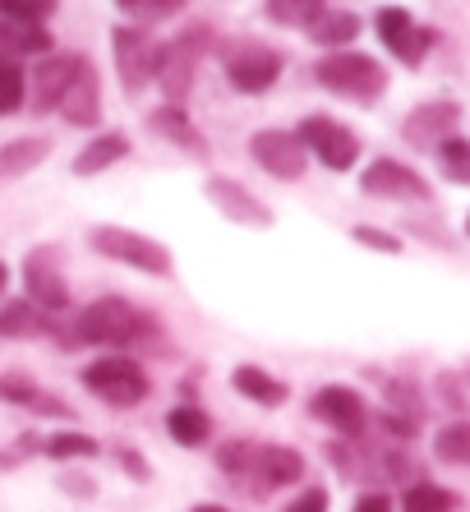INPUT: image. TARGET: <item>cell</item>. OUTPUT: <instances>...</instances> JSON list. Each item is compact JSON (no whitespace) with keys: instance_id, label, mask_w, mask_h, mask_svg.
Instances as JSON below:
<instances>
[{"instance_id":"1","label":"cell","mask_w":470,"mask_h":512,"mask_svg":"<svg viewBox=\"0 0 470 512\" xmlns=\"http://www.w3.org/2000/svg\"><path fill=\"white\" fill-rule=\"evenodd\" d=\"M217 47L208 24H185L171 42H162V70H157V84L166 93V107H185L189 88H194V74L208 60V51Z\"/></svg>"},{"instance_id":"2","label":"cell","mask_w":470,"mask_h":512,"mask_svg":"<svg viewBox=\"0 0 470 512\" xmlns=\"http://www.w3.org/2000/svg\"><path fill=\"white\" fill-rule=\"evenodd\" d=\"M314 79L328 88V93L365 102V107L388 93V70H383V60L365 56V51H328V56L314 65Z\"/></svg>"},{"instance_id":"3","label":"cell","mask_w":470,"mask_h":512,"mask_svg":"<svg viewBox=\"0 0 470 512\" xmlns=\"http://www.w3.org/2000/svg\"><path fill=\"white\" fill-rule=\"evenodd\" d=\"M143 333H148V319L120 296L93 300V305H83V314L74 319V342H93V346H130V342H139Z\"/></svg>"},{"instance_id":"4","label":"cell","mask_w":470,"mask_h":512,"mask_svg":"<svg viewBox=\"0 0 470 512\" xmlns=\"http://www.w3.org/2000/svg\"><path fill=\"white\" fill-rule=\"evenodd\" d=\"M83 388H88L93 397H102L106 406H116V411H130V406L148 402V393H153L148 374H143L139 360H130V356L93 360V365L83 370Z\"/></svg>"},{"instance_id":"5","label":"cell","mask_w":470,"mask_h":512,"mask_svg":"<svg viewBox=\"0 0 470 512\" xmlns=\"http://www.w3.org/2000/svg\"><path fill=\"white\" fill-rule=\"evenodd\" d=\"M88 245L106 259L125 263V268H139V273H153V277H171V250L162 240L143 236V231H130V227H93L88 231Z\"/></svg>"},{"instance_id":"6","label":"cell","mask_w":470,"mask_h":512,"mask_svg":"<svg viewBox=\"0 0 470 512\" xmlns=\"http://www.w3.org/2000/svg\"><path fill=\"white\" fill-rule=\"evenodd\" d=\"M111 47H116L120 88H125L130 97L143 93V88L157 79V70H162V42H157L148 28L120 24V28H111Z\"/></svg>"},{"instance_id":"7","label":"cell","mask_w":470,"mask_h":512,"mask_svg":"<svg viewBox=\"0 0 470 512\" xmlns=\"http://www.w3.org/2000/svg\"><path fill=\"white\" fill-rule=\"evenodd\" d=\"M282 65H286L282 51L268 47V42H254V37L231 42V47H226V60H222V70H226L235 93H268V88L282 79Z\"/></svg>"},{"instance_id":"8","label":"cell","mask_w":470,"mask_h":512,"mask_svg":"<svg viewBox=\"0 0 470 512\" xmlns=\"http://www.w3.org/2000/svg\"><path fill=\"white\" fill-rule=\"evenodd\" d=\"M295 134L328 171H351L360 162V134L351 125H341L337 116H305Z\"/></svg>"},{"instance_id":"9","label":"cell","mask_w":470,"mask_h":512,"mask_svg":"<svg viewBox=\"0 0 470 512\" xmlns=\"http://www.w3.org/2000/svg\"><path fill=\"white\" fill-rule=\"evenodd\" d=\"M83 60L88 56H79V51H51V56L37 60L33 88H28V111H33V116L60 111V102H65V93H70V84L79 79Z\"/></svg>"},{"instance_id":"10","label":"cell","mask_w":470,"mask_h":512,"mask_svg":"<svg viewBox=\"0 0 470 512\" xmlns=\"http://www.w3.org/2000/svg\"><path fill=\"white\" fill-rule=\"evenodd\" d=\"M461 125V107L452 97H434V102H420L411 116L401 120V139L420 148V153H438L447 139H457Z\"/></svg>"},{"instance_id":"11","label":"cell","mask_w":470,"mask_h":512,"mask_svg":"<svg viewBox=\"0 0 470 512\" xmlns=\"http://www.w3.org/2000/svg\"><path fill=\"white\" fill-rule=\"evenodd\" d=\"M374 28H378V37H383V47H388L401 65H411V70L424 60V51L438 42L434 28L415 24L411 10H397V5H383V10L374 14Z\"/></svg>"},{"instance_id":"12","label":"cell","mask_w":470,"mask_h":512,"mask_svg":"<svg viewBox=\"0 0 470 512\" xmlns=\"http://www.w3.org/2000/svg\"><path fill=\"white\" fill-rule=\"evenodd\" d=\"M249 157H254L268 176L300 180L305 176V162H309V148L300 143L295 130H259V134H249Z\"/></svg>"},{"instance_id":"13","label":"cell","mask_w":470,"mask_h":512,"mask_svg":"<svg viewBox=\"0 0 470 512\" xmlns=\"http://www.w3.org/2000/svg\"><path fill=\"white\" fill-rule=\"evenodd\" d=\"M360 190L374 194V199H415V203H429L434 190L420 171H411L406 162L397 157H374L369 171H360Z\"/></svg>"},{"instance_id":"14","label":"cell","mask_w":470,"mask_h":512,"mask_svg":"<svg viewBox=\"0 0 470 512\" xmlns=\"http://www.w3.org/2000/svg\"><path fill=\"white\" fill-rule=\"evenodd\" d=\"M24 282H28V300L37 310L47 314H60L70 305V286H65V273H60V250L42 245L24 259Z\"/></svg>"},{"instance_id":"15","label":"cell","mask_w":470,"mask_h":512,"mask_svg":"<svg viewBox=\"0 0 470 512\" xmlns=\"http://www.w3.org/2000/svg\"><path fill=\"white\" fill-rule=\"evenodd\" d=\"M309 411H314L318 420H328L337 434H346V439H360L365 434V402H360V393L355 388H346V383H328V388H318L314 402H309Z\"/></svg>"},{"instance_id":"16","label":"cell","mask_w":470,"mask_h":512,"mask_svg":"<svg viewBox=\"0 0 470 512\" xmlns=\"http://www.w3.org/2000/svg\"><path fill=\"white\" fill-rule=\"evenodd\" d=\"M203 194L212 199V208H222L231 222H240V227H272V208L259 199V194H249L240 180H226V176H212L208 185H203Z\"/></svg>"},{"instance_id":"17","label":"cell","mask_w":470,"mask_h":512,"mask_svg":"<svg viewBox=\"0 0 470 512\" xmlns=\"http://www.w3.org/2000/svg\"><path fill=\"white\" fill-rule=\"evenodd\" d=\"M60 116L70 120V125H79V130H93L97 120H102V84H97L93 60H83L79 79H74L65 102H60Z\"/></svg>"},{"instance_id":"18","label":"cell","mask_w":470,"mask_h":512,"mask_svg":"<svg viewBox=\"0 0 470 512\" xmlns=\"http://www.w3.org/2000/svg\"><path fill=\"white\" fill-rule=\"evenodd\" d=\"M47 24H19V19H0V56L24 60V56H51Z\"/></svg>"},{"instance_id":"19","label":"cell","mask_w":470,"mask_h":512,"mask_svg":"<svg viewBox=\"0 0 470 512\" xmlns=\"http://www.w3.org/2000/svg\"><path fill=\"white\" fill-rule=\"evenodd\" d=\"M42 333H51V319H47V310H37L28 296L0 305V337H5V342H24V337H42Z\"/></svg>"},{"instance_id":"20","label":"cell","mask_w":470,"mask_h":512,"mask_svg":"<svg viewBox=\"0 0 470 512\" xmlns=\"http://www.w3.org/2000/svg\"><path fill=\"white\" fill-rule=\"evenodd\" d=\"M309 33V42H318L323 51H346L360 37V14H351V10H323L314 19V24L305 28Z\"/></svg>"},{"instance_id":"21","label":"cell","mask_w":470,"mask_h":512,"mask_svg":"<svg viewBox=\"0 0 470 512\" xmlns=\"http://www.w3.org/2000/svg\"><path fill=\"white\" fill-rule=\"evenodd\" d=\"M254 471L268 489L277 485H295V480L305 476V457L295 453V448H282V443H272V448H259L254 453Z\"/></svg>"},{"instance_id":"22","label":"cell","mask_w":470,"mask_h":512,"mask_svg":"<svg viewBox=\"0 0 470 512\" xmlns=\"http://www.w3.org/2000/svg\"><path fill=\"white\" fill-rule=\"evenodd\" d=\"M153 130L162 134L166 143L185 148L189 157H203V153H208V143H203L199 125L189 120V111H185V107H162V111H153Z\"/></svg>"},{"instance_id":"23","label":"cell","mask_w":470,"mask_h":512,"mask_svg":"<svg viewBox=\"0 0 470 512\" xmlns=\"http://www.w3.org/2000/svg\"><path fill=\"white\" fill-rule=\"evenodd\" d=\"M120 157H130V139L120 130H111V134H97L88 148H83L79 157H74V176H97V171H106V167H116Z\"/></svg>"},{"instance_id":"24","label":"cell","mask_w":470,"mask_h":512,"mask_svg":"<svg viewBox=\"0 0 470 512\" xmlns=\"http://www.w3.org/2000/svg\"><path fill=\"white\" fill-rule=\"evenodd\" d=\"M51 143L47 139H10L0 148V180H19L47 162Z\"/></svg>"},{"instance_id":"25","label":"cell","mask_w":470,"mask_h":512,"mask_svg":"<svg viewBox=\"0 0 470 512\" xmlns=\"http://www.w3.org/2000/svg\"><path fill=\"white\" fill-rule=\"evenodd\" d=\"M235 393L249 397L254 406H282L286 402V383H277L268 370H259V365H240V370L231 374Z\"/></svg>"},{"instance_id":"26","label":"cell","mask_w":470,"mask_h":512,"mask_svg":"<svg viewBox=\"0 0 470 512\" xmlns=\"http://www.w3.org/2000/svg\"><path fill=\"white\" fill-rule=\"evenodd\" d=\"M166 434H171L180 448H199V443H208L212 420L203 416L199 406H176V411L166 416Z\"/></svg>"},{"instance_id":"27","label":"cell","mask_w":470,"mask_h":512,"mask_svg":"<svg viewBox=\"0 0 470 512\" xmlns=\"http://www.w3.org/2000/svg\"><path fill=\"white\" fill-rule=\"evenodd\" d=\"M28 107V79L24 65L10 56H0V116H14V111Z\"/></svg>"},{"instance_id":"28","label":"cell","mask_w":470,"mask_h":512,"mask_svg":"<svg viewBox=\"0 0 470 512\" xmlns=\"http://www.w3.org/2000/svg\"><path fill=\"white\" fill-rule=\"evenodd\" d=\"M323 10L328 0H268V19L282 28H309Z\"/></svg>"},{"instance_id":"29","label":"cell","mask_w":470,"mask_h":512,"mask_svg":"<svg viewBox=\"0 0 470 512\" xmlns=\"http://www.w3.org/2000/svg\"><path fill=\"white\" fill-rule=\"evenodd\" d=\"M434 453L452 466H470V420H452L434 434Z\"/></svg>"},{"instance_id":"30","label":"cell","mask_w":470,"mask_h":512,"mask_svg":"<svg viewBox=\"0 0 470 512\" xmlns=\"http://www.w3.org/2000/svg\"><path fill=\"white\" fill-rule=\"evenodd\" d=\"M457 508V494L443 485H411L406 489V499H401V512H452Z\"/></svg>"},{"instance_id":"31","label":"cell","mask_w":470,"mask_h":512,"mask_svg":"<svg viewBox=\"0 0 470 512\" xmlns=\"http://www.w3.org/2000/svg\"><path fill=\"white\" fill-rule=\"evenodd\" d=\"M47 453L56 457V462H70V457H97V439L74 434V429H60V434L47 439Z\"/></svg>"},{"instance_id":"32","label":"cell","mask_w":470,"mask_h":512,"mask_svg":"<svg viewBox=\"0 0 470 512\" xmlns=\"http://www.w3.org/2000/svg\"><path fill=\"white\" fill-rule=\"evenodd\" d=\"M438 162H443L447 180L470 185V139H447L443 148H438Z\"/></svg>"},{"instance_id":"33","label":"cell","mask_w":470,"mask_h":512,"mask_svg":"<svg viewBox=\"0 0 470 512\" xmlns=\"http://www.w3.org/2000/svg\"><path fill=\"white\" fill-rule=\"evenodd\" d=\"M56 14V0H0V19H19V24H47Z\"/></svg>"},{"instance_id":"34","label":"cell","mask_w":470,"mask_h":512,"mask_svg":"<svg viewBox=\"0 0 470 512\" xmlns=\"http://www.w3.org/2000/svg\"><path fill=\"white\" fill-rule=\"evenodd\" d=\"M42 393L33 379H24V374H10V379H0V397L14 406H33V397Z\"/></svg>"},{"instance_id":"35","label":"cell","mask_w":470,"mask_h":512,"mask_svg":"<svg viewBox=\"0 0 470 512\" xmlns=\"http://www.w3.org/2000/svg\"><path fill=\"white\" fill-rule=\"evenodd\" d=\"M351 236H355V245H369V250H378V254H401V240L392 236V231H378V227H355Z\"/></svg>"},{"instance_id":"36","label":"cell","mask_w":470,"mask_h":512,"mask_svg":"<svg viewBox=\"0 0 470 512\" xmlns=\"http://www.w3.org/2000/svg\"><path fill=\"white\" fill-rule=\"evenodd\" d=\"M254 453H259V448H249V443H231V448H222V471H254Z\"/></svg>"},{"instance_id":"37","label":"cell","mask_w":470,"mask_h":512,"mask_svg":"<svg viewBox=\"0 0 470 512\" xmlns=\"http://www.w3.org/2000/svg\"><path fill=\"white\" fill-rule=\"evenodd\" d=\"M189 0H143L139 5V19H148V24H157V19H171V14H180Z\"/></svg>"},{"instance_id":"38","label":"cell","mask_w":470,"mask_h":512,"mask_svg":"<svg viewBox=\"0 0 470 512\" xmlns=\"http://www.w3.org/2000/svg\"><path fill=\"white\" fill-rule=\"evenodd\" d=\"M286 512H328V489H323V485L305 489L295 503H286Z\"/></svg>"},{"instance_id":"39","label":"cell","mask_w":470,"mask_h":512,"mask_svg":"<svg viewBox=\"0 0 470 512\" xmlns=\"http://www.w3.org/2000/svg\"><path fill=\"white\" fill-rule=\"evenodd\" d=\"M351 512H392V499L388 494H360V503Z\"/></svg>"},{"instance_id":"40","label":"cell","mask_w":470,"mask_h":512,"mask_svg":"<svg viewBox=\"0 0 470 512\" xmlns=\"http://www.w3.org/2000/svg\"><path fill=\"white\" fill-rule=\"evenodd\" d=\"M120 462H125V471H130V476L148 480V462H143L139 453H130V448H120Z\"/></svg>"},{"instance_id":"41","label":"cell","mask_w":470,"mask_h":512,"mask_svg":"<svg viewBox=\"0 0 470 512\" xmlns=\"http://www.w3.org/2000/svg\"><path fill=\"white\" fill-rule=\"evenodd\" d=\"M116 5H120V10H130V14H139V5H143V0H116Z\"/></svg>"},{"instance_id":"42","label":"cell","mask_w":470,"mask_h":512,"mask_svg":"<svg viewBox=\"0 0 470 512\" xmlns=\"http://www.w3.org/2000/svg\"><path fill=\"white\" fill-rule=\"evenodd\" d=\"M5 286H10V268H5V263H0V291H5Z\"/></svg>"},{"instance_id":"43","label":"cell","mask_w":470,"mask_h":512,"mask_svg":"<svg viewBox=\"0 0 470 512\" xmlns=\"http://www.w3.org/2000/svg\"><path fill=\"white\" fill-rule=\"evenodd\" d=\"M194 512H226V508H217V503H199Z\"/></svg>"},{"instance_id":"44","label":"cell","mask_w":470,"mask_h":512,"mask_svg":"<svg viewBox=\"0 0 470 512\" xmlns=\"http://www.w3.org/2000/svg\"><path fill=\"white\" fill-rule=\"evenodd\" d=\"M466 231H470V222H466Z\"/></svg>"}]
</instances>
